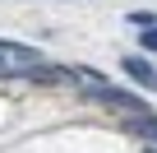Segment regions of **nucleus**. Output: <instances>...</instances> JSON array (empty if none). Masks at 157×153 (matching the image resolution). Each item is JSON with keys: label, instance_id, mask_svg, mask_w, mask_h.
Listing matches in <instances>:
<instances>
[{"label": "nucleus", "instance_id": "f257e3e1", "mask_svg": "<svg viewBox=\"0 0 157 153\" xmlns=\"http://www.w3.org/2000/svg\"><path fill=\"white\" fill-rule=\"evenodd\" d=\"M0 56H10V65L23 74V70H33V65H42V51L37 46H23V42H10V37H0Z\"/></svg>", "mask_w": 157, "mask_h": 153}, {"label": "nucleus", "instance_id": "f03ea898", "mask_svg": "<svg viewBox=\"0 0 157 153\" xmlns=\"http://www.w3.org/2000/svg\"><path fill=\"white\" fill-rule=\"evenodd\" d=\"M125 130L129 135H139V139H148V148H157V116H125Z\"/></svg>", "mask_w": 157, "mask_h": 153}, {"label": "nucleus", "instance_id": "20e7f679", "mask_svg": "<svg viewBox=\"0 0 157 153\" xmlns=\"http://www.w3.org/2000/svg\"><path fill=\"white\" fill-rule=\"evenodd\" d=\"M129 23H134V28H157V14H148V10H134V14H129Z\"/></svg>", "mask_w": 157, "mask_h": 153}, {"label": "nucleus", "instance_id": "39448f33", "mask_svg": "<svg viewBox=\"0 0 157 153\" xmlns=\"http://www.w3.org/2000/svg\"><path fill=\"white\" fill-rule=\"evenodd\" d=\"M143 51H157V28H143Z\"/></svg>", "mask_w": 157, "mask_h": 153}, {"label": "nucleus", "instance_id": "7ed1b4c3", "mask_svg": "<svg viewBox=\"0 0 157 153\" xmlns=\"http://www.w3.org/2000/svg\"><path fill=\"white\" fill-rule=\"evenodd\" d=\"M125 74H129L134 84H143V88H152V84H157V70H152L143 56H125Z\"/></svg>", "mask_w": 157, "mask_h": 153}, {"label": "nucleus", "instance_id": "0eeeda50", "mask_svg": "<svg viewBox=\"0 0 157 153\" xmlns=\"http://www.w3.org/2000/svg\"><path fill=\"white\" fill-rule=\"evenodd\" d=\"M148 153H157V148H148Z\"/></svg>", "mask_w": 157, "mask_h": 153}, {"label": "nucleus", "instance_id": "423d86ee", "mask_svg": "<svg viewBox=\"0 0 157 153\" xmlns=\"http://www.w3.org/2000/svg\"><path fill=\"white\" fill-rule=\"evenodd\" d=\"M0 74H19V70H14V65H10V60H0Z\"/></svg>", "mask_w": 157, "mask_h": 153}]
</instances>
